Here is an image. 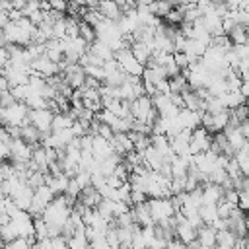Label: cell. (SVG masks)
<instances>
[{
    "label": "cell",
    "mask_w": 249,
    "mask_h": 249,
    "mask_svg": "<svg viewBox=\"0 0 249 249\" xmlns=\"http://www.w3.org/2000/svg\"><path fill=\"white\" fill-rule=\"evenodd\" d=\"M66 16V14H64ZM64 16L56 21H53V37L54 39H64L66 37V25H64Z\"/></svg>",
    "instance_id": "obj_25"
},
{
    "label": "cell",
    "mask_w": 249,
    "mask_h": 249,
    "mask_svg": "<svg viewBox=\"0 0 249 249\" xmlns=\"http://www.w3.org/2000/svg\"><path fill=\"white\" fill-rule=\"evenodd\" d=\"M8 89H10V93L14 95L16 101H23V99L27 97V93L31 91L27 84H18V86H12V88H8Z\"/></svg>",
    "instance_id": "obj_24"
},
{
    "label": "cell",
    "mask_w": 249,
    "mask_h": 249,
    "mask_svg": "<svg viewBox=\"0 0 249 249\" xmlns=\"http://www.w3.org/2000/svg\"><path fill=\"white\" fill-rule=\"evenodd\" d=\"M19 138H23V140H25L27 144H31V146H37L39 140H41V130H37L31 123H27V124L19 126Z\"/></svg>",
    "instance_id": "obj_16"
},
{
    "label": "cell",
    "mask_w": 249,
    "mask_h": 249,
    "mask_svg": "<svg viewBox=\"0 0 249 249\" xmlns=\"http://www.w3.org/2000/svg\"><path fill=\"white\" fill-rule=\"evenodd\" d=\"M53 111L49 107H39V109H29L27 111V119L29 123L41 130V132H51V121H53Z\"/></svg>",
    "instance_id": "obj_4"
},
{
    "label": "cell",
    "mask_w": 249,
    "mask_h": 249,
    "mask_svg": "<svg viewBox=\"0 0 249 249\" xmlns=\"http://www.w3.org/2000/svg\"><path fill=\"white\" fill-rule=\"evenodd\" d=\"M97 12L103 16V18H107V19H119V16H121V10H119V6L113 2V0H99L97 2Z\"/></svg>",
    "instance_id": "obj_14"
},
{
    "label": "cell",
    "mask_w": 249,
    "mask_h": 249,
    "mask_svg": "<svg viewBox=\"0 0 249 249\" xmlns=\"http://www.w3.org/2000/svg\"><path fill=\"white\" fill-rule=\"evenodd\" d=\"M27 111L29 107L23 101H14L12 105L4 107V117H2V124H18L23 126L29 123L27 119Z\"/></svg>",
    "instance_id": "obj_1"
},
{
    "label": "cell",
    "mask_w": 249,
    "mask_h": 249,
    "mask_svg": "<svg viewBox=\"0 0 249 249\" xmlns=\"http://www.w3.org/2000/svg\"><path fill=\"white\" fill-rule=\"evenodd\" d=\"M10 146L6 142H0V161H8L10 160Z\"/></svg>",
    "instance_id": "obj_34"
},
{
    "label": "cell",
    "mask_w": 249,
    "mask_h": 249,
    "mask_svg": "<svg viewBox=\"0 0 249 249\" xmlns=\"http://www.w3.org/2000/svg\"><path fill=\"white\" fill-rule=\"evenodd\" d=\"M88 51H89V53H93L95 56H99L101 60H109V58H115V53H113V49H111L107 43L99 41V39L91 41V43L88 45Z\"/></svg>",
    "instance_id": "obj_12"
},
{
    "label": "cell",
    "mask_w": 249,
    "mask_h": 249,
    "mask_svg": "<svg viewBox=\"0 0 249 249\" xmlns=\"http://www.w3.org/2000/svg\"><path fill=\"white\" fill-rule=\"evenodd\" d=\"M175 237L187 245L191 239H195V237H196V230H195V228L185 220V222H181V224H177V226H175Z\"/></svg>",
    "instance_id": "obj_15"
},
{
    "label": "cell",
    "mask_w": 249,
    "mask_h": 249,
    "mask_svg": "<svg viewBox=\"0 0 249 249\" xmlns=\"http://www.w3.org/2000/svg\"><path fill=\"white\" fill-rule=\"evenodd\" d=\"M228 119H230V111L228 109H224L220 113H214L212 115V134L218 132V130H222L228 124Z\"/></svg>",
    "instance_id": "obj_21"
},
{
    "label": "cell",
    "mask_w": 249,
    "mask_h": 249,
    "mask_svg": "<svg viewBox=\"0 0 249 249\" xmlns=\"http://www.w3.org/2000/svg\"><path fill=\"white\" fill-rule=\"evenodd\" d=\"M4 45H6V37H4L2 29H0V47H4Z\"/></svg>",
    "instance_id": "obj_38"
},
{
    "label": "cell",
    "mask_w": 249,
    "mask_h": 249,
    "mask_svg": "<svg viewBox=\"0 0 249 249\" xmlns=\"http://www.w3.org/2000/svg\"><path fill=\"white\" fill-rule=\"evenodd\" d=\"M2 247H4V239L0 237V249H2Z\"/></svg>",
    "instance_id": "obj_39"
},
{
    "label": "cell",
    "mask_w": 249,
    "mask_h": 249,
    "mask_svg": "<svg viewBox=\"0 0 249 249\" xmlns=\"http://www.w3.org/2000/svg\"><path fill=\"white\" fill-rule=\"evenodd\" d=\"M10 146V160H21V161H27L31 160V152H33V146L27 144L23 138H12L8 142Z\"/></svg>",
    "instance_id": "obj_5"
},
{
    "label": "cell",
    "mask_w": 249,
    "mask_h": 249,
    "mask_svg": "<svg viewBox=\"0 0 249 249\" xmlns=\"http://www.w3.org/2000/svg\"><path fill=\"white\" fill-rule=\"evenodd\" d=\"M16 99H14V95L10 93V89L6 88V89H0V105H4V107H8V105H12Z\"/></svg>",
    "instance_id": "obj_29"
},
{
    "label": "cell",
    "mask_w": 249,
    "mask_h": 249,
    "mask_svg": "<svg viewBox=\"0 0 249 249\" xmlns=\"http://www.w3.org/2000/svg\"><path fill=\"white\" fill-rule=\"evenodd\" d=\"M51 247H54V249H64V247H66V237H64L62 233L53 235V237H51Z\"/></svg>",
    "instance_id": "obj_28"
},
{
    "label": "cell",
    "mask_w": 249,
    "mask_h": 249,
    "mask_svg": "<svg viewBox=\"0 0 249 249\" xmlns=\"http://www.w3.org/2000/svg\"><path fill=\"white\" fill-rule=\"evenodd\" d=\"M142 86H144V93H146V95H154V91H156V84H154V82L142 78Z\"/></svg>",
    "instance_id": "obj_35"
},
{
    "label": "cell",
    "mask_w": 249,
    "mask_h": 249,
    "mask_svg": "<svg viewBox=\"0 0 249 249\" xmlns=\"http://www.w3.org/2000/svg\"><path fill=\"white\" fill-rule=\"evenodd\" d=\"M233 53L237 54V58H247V56H249V47H247V43L233 45Z\"/></svg>",
    "instance_id": "obj_30"
},
{
    "label": "cell",
    "mask_w": 249,
    "mask_h": 249,
    "mask_svg": "<svg viewBox=\"0 0 249 249\" xmlns=\"http://www.w3.org/2000/svg\"><path fill=\"white\" fill-rule=\"evenodd\" d=\"M222 196V187L216 185V183H204L202 185V204H216Z\"/></svg>",
    "instance_id": "obj_10"
},
{
    "label": "cell",
    "mask_w": 249,
    "mask_h": 249,
    "mask_svg": "<svg viewBox=\"0 0 249 249\" xmlns=\"http://www.w3.org/2000/svg\"><path fill=\"white\" fill-rule=\"evenodd\" d=\"M163 70H165V76L167 78H171V76H175V74H179V66L175 64V60H169L167 64H163Z\"/></svg>",
    "instance_id": "obj_31"
},
{
    "label": "cell",
    "mask_w": 249,
    "mask_h": 249,
    "mask_svg": "<svg viewBox=\"0 0 249 249\" xmlns=\"http://www.w3.org/2000/svg\"><path fill=\"white\" fill-rule=\"evenodd\" d=\"M115 60L119 62V68L124 72V74H132V76H140L144 66L132 56L130 49H119L115 51Z\"/></svg>",
    "instance_id": "obj_3"
},
{
    "label": "cell",
    "mask_w": 249,
    "mask_h": 249,
    "mask_svg": "<svg viewBox=\"0 0 249 249\" xmlns=\"http://www.w3.org/2000/svg\"><path fill=\"white\" fill-rule=\"evenodd\" d=\"M233 158L237 161V167H239L241 175H249V144H247V140L233 152Z\"/></svg>",
    "instance_id": "obj_11"
},
{
    "label": "cell",
    "mask_w": 249,
    "mask_h": 249,
    "mask_svg": "<svg viewBox=\"0 0 249 249\" xmlns=\"http://www.w3.org/2000/svg\"><path fill=\"white\" fill-rule=\"evenodd\" d=\"M72 117L70 115H66V113H54L53 115V121H51V132H54V130H60V128H66V126H70L72 124Z\"/></svg>",
    "instance_id": "obj_19"
},
{
    "label": "cell",
    "mask_w": 249,
    "mask_h": 249,
    "mask_svg": "<svg viewBox=\"0 0 249 249\" xmlns=\"http://www.w3.org/2000/svg\"><path fill=\"white\" fill-rule=\"evenodd\" d=\"M18 235V231H16V228H14V224L8 220L6 224H0V237L4 239V245L8 243V241H12L14 237Z\"/></svg>",
    "instance_id": "obj_23"
},
{
    "label": "cell",
    "mask_w": 249,
    "mask_h": 249,
    "mask_svg": "<svg viewBox=\"0 0 249 249\" xmlns=\"http://www.w3.org/2000/svg\"><path fill=\"white\" fill-rule=\"evenodd\" d=\"M111 152H113L111 142L105 140V138H101L99 134H93V138H91V154H93L97 160H103V158H107Z\"/></svg>",
    "instance_id": "obj_7"
},
{
    "label": "cell",
    "mask_w": 249,
    "mask_h": 249,
    "mask_svg": "<svg viewBox=\"0 0 249 249\" xmlns=\"http://www.w3.org/2000/svg\"><path fill=\"white\" fill-rule=\"evenodd\" d=\"M51 10H58V12H64L66 14V6H68V0H47Z\"/></svg>",
    "instance_id": "obj_32"
},
{
    "label": "cell",
    "mask_w": 249,
    "mask_h": 249,
    "mask_svg": "<svg viewBox=\"0 0 249 249\" xmlns=\"http://www.w3.org/2000/svg\"><path fill=\"white\" fill-rule=\"evenodd\" d=\"M97 134H99L101 138H105V140H111V138H113V128H111L109 124H105V123H99Z\"/></svg>",
    "instance_id": "obj_27"
},
{
    "label": "cell",
    "mask_w": 249,
    "mask_h": 249,
    "mask_svg": "<svg viewBox=\"0 0 249 249\" xmlns=\"http://www.w3.org/2000/svg\"><path fill=\"white\" fill-rule=\"evenodd\" d=\"M239 210L247 212L249 208V191H237V204H235Z\"/></svg>",
    "instance_id": "obj_26"
},
{
    "label": "cell",
    "mask_w": 249,
    "mask_h": 249,
    "mask_svg": "<svg viewBox=\"0 0 249 249\" xmlns=\"http://www.w3.org/2000/svg\"><path fill=\"white\" fill-rule=\"evenodd\" d=\"M152 107V99L150 95H138L134 99H130V117L132 119H138V121H144L146 119V113L150 111Z\"/></svg>",
    "instance_id": "obj_6"
},
{
    "label": "cell",
    "mask_w": 249,
    "mask_h": 249,
    "mask_svg": "<svg viewBox=\"0 0 249 249\" xmlns=\"http://www.w3.org/2000/svg\"><path fill=\"white\" fill-rule=\"evenodd\" d=\"M10 19H8V10H0V29L8 23Z\"/></svg>",
    "instance_id": "obj_37"
},
{
    "label": "cell",
    "mask_w": 249,
    "mask_h": 249,
    "mask_svg": "<svg viewBox=\"0 0 249 249\" xmlns=\"http://www.w3.org/2000/svg\"><path fill=\"white\" fill-rule=\"evenodd\" d=\"M78 35L89 45L91 41H95V29L89 25V23H86V21H82L80 19V23H78Z\"/></svg>",
    "instance_id": "obj_22"
},
{
    "label": "cell",
    "mask_w": 249,
    "mask_h": 249,
    "mask_svg": "<svg viewBox=\"0 0 249 249\" xmlns=\"http://www.w3.org/2000/svg\"><path fill=\"white\" fill-rule=\"evenodd\" d=\"M231 41V45H239V43H247V25L235 23L228 33H226Z\"/></svg>",
    "instance_id": "obj_18"
},
{
    "label": "cell",
    "mask_w": 249,
    "mask_h": 249,
    "mask_svg": "<svg viewBox=\"0 0 249 249\" xmlns=\"http://www.w3.org/2000/svg\"><path fill=\"white\" fill-rule=\"evenodd\" d=\"M8 60H10V54H8L6 45H4V47H0V66H4Z\"/></svg>",
    "instance_id": "obj_36"
},
{
    "label": "cell",
    "mask_w": 249,
    "mask_h": 249,
    "mask_svg": "<svg viewBox=\"0 0 249 249\" xmlns=\"http://www.w3.org/2000/svg\"><path fill=\"white\" fill-rule=\"evenodd\" d=\"M23 103L29 107V109H39V107H47V99L39 93V91H29L27 97L23 99Z\"/></svg>",
    "instance_id": "obj_20"
},
{
    "label": "cell",
    "mask_w": 249,
    "mask_h": 249,
    "mask_svg": "<svg viewBox=\"0 0 249 249\" xmlns=\"http://www.w3.org/2000/svg\"><path fill=\"white\" fill-rule=\"evenodd\" d=\"M113 2L119 6V10H121V12H126V10L136 8V0H113Z\"/></svg>",
    "instance_id": "obj_33"
},
{
    "label": "cell",
    "mask_w": 249,
    "mask_h": 249,
    "mask_svg": "<svg viewBox=\"0 0 249 249\" xmlns=\"http://www.w3.org/2000/svg\"><path fill=\"white\" fill-rule=\"evenodd\" d=\"M128 49H130L132 56H134V58H136V60H138L142 66L146 64V60L150 58V53H152V51L148 49V45H146V43H142V41H134V43H132Z\"/></svg>",
    "instance_id": "obj_17"
},
{
    "label": "cell",
    "mask_w": 249,
    "mask_h": 249,
    "mask_svg": "<svg viewBox=\"0 0 249 249\" xmlns=\"http://www.w3.org/2000/svg\"><path fill=\"white\" fill-rule=\"evenodd\" d=\"M146 204H148V210H150V216H152V222L158 224L161 220H167L175 210H173V204L167 198H146Z\"/></svg>",
    "instance_id": "obj_2"
},
{
    "label": "cell",
    "mask_w": 249,
    "mask_h": 249,
    "mask_svg": "<svg viewBox=\"0 0 249 249\" xmlns=\"http://www.w3.org/2000/svg\"><path fill=\"white\" fill-rule=\"evenodd\" d=\"M235 239H237V235H235L233 231H230L228 228L216 230V245H214V247H220V249H233Z\"/></svg>",
    "instance_id": "obj_13"
},
{
    "label": "cell",
    "mask_w": 249,
    "mask_h": 249,
    "mask_svg": "<svg viewBox=\"0 0 249 249\" xmlns=\"http://www.w3.org/2000/svg\"><path fill=\"white\" fill-rule=\"evenodd\" d=\"M196 239L200 247H214L216 245V230L210 224H202L196 228Z\"/></svg>",
    "instance_id": "obj_8"
},
{
    "label": "cell",
    "mask_w": 249,
    "mask_h": 249,
    "mask_svg": "<svg viewBox=\"0 0 249 249\" xmlns=\"http://www.w3.org/2000/svg\"><path fill=\"white\" fill-rule=\"evenodd\" d=\"M142 163L144 165H148L150 169H160L161 167V163H163V158H161V154L150 144V146H146L144 148V152H142Z\"/></svg>",
    "instance_id": "obj_9"
}]
</instances>
